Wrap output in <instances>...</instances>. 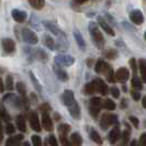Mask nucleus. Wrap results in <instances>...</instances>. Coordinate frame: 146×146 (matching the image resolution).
Listing matches in <instances>:
<instances>
[{
    "label": "nucleus",
    "instance_id": "5701e85b",
    "mask_svg": "<svg viewBox=\"0 0 146 146\" xmlns=\"http://www.w3.org/2000/svg\"><path fill=\"white\" fill-rule=\"evenodd\" d=\"M70 144L73 145H81L82 144V137L79 133H73L70 136Z\"/></svg>",
    "mask_w": 146,
    "mask_h": 146
},
{
    "label": "nucleus",
    "instance_id": "de8ad7c7",
    "mask_svg": "<svg viewBox=\"0 0 146 146\" xmlns=\"http://www.w3.org/2000/svg\"><path fill=\"white\" fill-rule=\"evenodd\" d=\"M111 95L113 96V98H119L120 97V90L117 87H112L111 88Z\"/></svg>",
    "mask_w": 146,
    "mask_h": 146
},
{
    "label": "nucleus",
    "instance_id": "c9c22d12",
    "mask_svg": "<svg viewBox=\"0 0 146 146\" xmlns=\"http://www.w3.org/2000/svg\"><path fill=\"white\" fill-rule=\"evenodd\" d=\"M31 141H32V145H34V146L42 145V139H41L38 135H32V136H31Z\"/></svg>",
    "mask_w": 146,
    "mask_h": 146
},
{
    "label": "nucleus",
    "instance_id": "2f4dec72",
    "mask_svg": "<svg viewBox=\"0 0 146 146\" xmlns=\"http://www.w3.org/2000/svg\"><path fill=\"white\" fill-rule=\"evenodd\" d=\"M17 91L19 92V95L20 96H25L27 94V89H25V86H24V84L21 82V81H19V82H17Z\"/></svg>",
    "mask_w": 146,
    "mask_h": 146
},
{
    "label": "nucleus",
    "instance_id": "79ce46f5",
    "mask_svg": "<svg viewBox=\"0 0 146 146\" xmlns=\"http://www.w3.org/2000/svg\"><path fill=\"white\" fill-rule=\"evenodd\" d=\"M130 65H131V68H132V72L134 75H136L137 73V65H136V59L135 58H131L130 59Z\"/></svg>",
    "mask_w": 146,
    "mask_h": 146
},
{
    "label": "nucleus",
    "instance_id": "37998d69",
    "mask_svg": "<svg viewBox=\"0 0 146 146\" xmlns=\"http://www.w3.org/2000/svg\"><path fill=\"white\" fill-rule=\"evenodd\" d=\"M15 132V125L7 122V125H6V133H7V134H13Z\"/></svg>",
    "mask_w": 146,
    "mask_h": 146
},
{
    "label": "nucleus",
    "instance_id": "69168bd1",
    "mask_svg": "<svg viewBox=\"0 0 146 146\" xmlns=\"http://www.w3.org/2000/svg\"><path fill=\"white\" fill-rule=\"evenodd\" d=\"M0 123H1V119H0Z\"/></svg>",
    "mask_w": 146,
    "mask_h": 146
},
{
    "label": "nucleus",
    "instance_id": "aec40b11",
    "mask_svg": "<svg viewBox=\"0 0 146 146\" xmlns=\"http://www.w3.org/2000/svg\"><path fill=\"white\" fill-rule=\"evenodd\" d=\"M74 36H75V40H76V42L78 44V46L80 47L81 50H85L86 48V42H85V40H84V37H82L80 32L79 31H75L74 32Z\"/></svg>",
    "mask_w": 146,
    "mask_h": 146
},
{
    "label": "nucleus",
    "instance_id": "680f3d73",
    "mask_svg": "<svg viewBox=\"0 0 146 146\" xmlns=\"http://www.w3.org/2000/svg\"><path fill=\"white\" fill-rule=\"evenodd\" d=\"M131 145H136V142H135V141H133V142L131 143Z\"/></svg>",
    "mask_w": 146,
    "mask_h": 146
},
{
    "label": "nucleus",
    "instance_id": "7ed1b4c3",
    "mask_svg": "<svg viewBox=\"0 0 146 146\" xmlns=\"http://www.w3.org/2000/svg\"><path fill=\"white\" fill-rule=\"evenodd\" d=\"M22 38L27 42V43L29 44H32V45H34V44H36L38 42V38H37V35L32 31V30L28 29V28H24V29H22Z\"/></svg>",
    "mask_w": 146,
    "mask_h": 146
},
{
    "label": "nucleus",
    "instance_id": "a18cd8bd",
    "mask_svg": "<svg viewBox=\"0 0 146 146\" xmlns=\"http://www.w3.org/2000/svg\"><path fill=\"white\" fill-rule=\"evenodd\" d=\"M131 96H132V98L135 100V101H139V99H141V94H139V90H132L131 91Z\"/></svg>",
    "mask_w": 146,
    "mask_h": 146
},
{
    "label": "nucleus",
    "instance_id": "f704fd0d",
    "mask_svg": "<svg viewBox=\"0 0 146 146\" xmlns=\"http://www.w3.org/2000/svg\"><path fill=\"white\" fill-rule=\"evenodd\" d=\"M0 119H1V120H3V121H6V122H10L11 117H10V114L8 113L6 110L2 109L1 111H0Z\"/></svg>",
    "mask_w": 146,
    "mask_h": 146
},
{
    "label": "nucleus",
    "instance_id": "7c9ffc66",
    "mask_svg": "<svg viewBox=\"0 0 146 146\" xmlns=\"http://www.w3.org/2000/svg\"><path fill=\"white\" fill-rule=\"evenodd\" d=\"M84 92H85L86 95H94V94H96V89H95L94 84H92V82H89L87 85H85V87H84Z\"/></svg>",
    "mask_w": 146,
    "mask_h": 146
},
{
    "label": "nucleus",
    "instance_id": "9d476101",
    "mask_svg": "<svg viewBox=\"0 0 146 146\" xmlns=\"http://www.w3.org/2000/svg\"><path fill=\"white\" fill-rule=\"evenodd\" d=\"M2 48L3 51L8 53V54H11L15 51V43L13 40L11 38H3L2 40Z\"/></svg>",
    "mask_w": 146,
    "mask_h": 146
},
{
    "label": "nucleus",
    "instance_id": "0e129e2a",
    "mask_svg": "<svg viewBox=\"0 0 146 146\" xmlns=\"http://www.w3.org/2000/svg\"><path fill=\"white\" fill-rule=\"evenodd\" d=\"M123 91H126V86H125V85L123 86Z\"/></svg>",
    "mask_w": 146,
    "mask_h": 146
},
{
    "label": "nucleus",
    "instance_id": "6e6552de",
    "mask_svg": "<svg viewBox=\"0 0 146 146\" xmlns=\"http://www.w3.org/2000/svg\"><path fill=\"white\" fill-rule=\"evenodd\" d=\"M130 19H131V21L133 22L134 24L139 25V24H142V23L144 22V15H143V12H142L141 10L135 9V10L131 11V13H130Z\"/></svg>",
    "mask_w": 146,
    "mask_h": 146
},
{
    "label": "nucleus",
    "instance_id": "f8f14e48",
    "mask_svg": "<svg viewBox=\"0 0 146 146\" xmlns=\"http://www.w3.org/2000/svg\"><path fill=\"white\" fill-rule=\"evenodd\" d=\"M11 15H12V19H13L15 22H18V23H23V22L27 20V13H25L24 11L18 10V9L12 10Z\"/></svg>",
    "mask_w": 146,
    "mask_h": 146
},
{
    "label": "nucleus",
    "instance_id": "f3484780",
    "mask_svg": "<svg viewBox=\"0 0 146 146\" xmlns=\"http://www.w3.org/2000/svg\"><path fill=\"white\" fill-rule=\"evenodd\" d=\"M98 23H99V25L104 30V32H106L107 34H109V35H114V31H113V29L110 27L109 23L106 21L102 17H98Z\"/></svg>",
    "mask_w": 146,
    "mask_h": 146
},
{
    "label": "nucleus",
    "instance_id": "a19ab883",
    "mask_svg": "<svg viewBox=\"0 0 146 146\" xmlns=\"http://www.w3.org/2000/svg\"><path fill=\"white\" fill-rule=\"evenodd\" d=\"M36 57L38 59H41V60H46L47 58V55H46V53L42 50H37L36 51Z\"/></svg>",
    "mask_w": 146,
    "mask_h": 146
},
{
    "label": "nucleus",
    "instance_id": "bb28decb",
    "mask_svg": "<svg viewBox=\"0 0 146 146\" xmlns=\"http://www.w3.org/2000/svg\"><path fill=\"white\" fill-rule=\"evenodd\" d=\"M139 73H141V75H142V79H143V81L145 82L146 81V64H145V59H139Z\"/></svg>",
    "mask_w": 146,
    "mask_h": 146
},
{
    "label": "nucleus",
    "instance_id": "c756f323",
    "mask_svg": "<svg viewBox=\"0 0 146 146\" xmlns=\"http://www.w3.org/2000/svg\"><path fill=\"white\" fill-rule=\"evenodd\" d=\"M106 77H107V79L109 82L111 84H114L115 82V78H114V72H113V69H112V67L109 66V68L107 69V72H106Z\"/></svg>",
    "mask_w": 146,
    "mask_h": 146
},
{
    "label": "nucleus",
    "instance_id": "e433bc0d",
    "mask_svg": "<svg viewBox=\"0 0 146 146\" xmlns=\"http://www.w3.org/2000/svg\"><path fill=\"white\" fill-rule=\"evenodd\" d=\"M30 77H31V80H32V82L35 85V88L37 89V91H40V92H41V85H40V82L37 81L36 77L34 76V74L32 73V72L30 73Z\"/></svg>",
    "mask_w": 146,
    "mask_h": 146
},
{
    "label": "nucleus",
    "instance_id": "58836bf2",
    "mask_svg": "<svg viewBox=\"0 0 146 146\" xmlns=\"http://www.w3.org/2000/svg\"><path fill=\"white\" fill-rule=\"evenodd\" d=\"M46 144H48V145H52V146H57L58 145V143H57V141L55 139V136L51 134L48 137H47V142H46Z\"/></svg>",
    "mask_w": 146,
    "mask_h": 146
},
{
    "label": "nucleus",
    "instance_id": "603ef678",
    "mask_svg": "<svg viewBox=\"0 0 146 146\" xmlns=\"http://www.w3.org/2000/svg\"><path fill=\"white\" fill-rule=\"evenodd\" d=\"M5 91V82L2 80V78L0 77V92H3Z\"/></svg>",
    "mask_w": 146,
    "mask_h": 146
},
{
    "label": "nucleus",
    "instance_id": "b1692460",
    "mask_svg": "<svg viewBox=\"0 0 146 146\" xmlns=\"http://www.w3.org/2000/svg\"><path fill=\"white\" fill-rule=\"evenodd\" d=\"M29 3L31 5V7L34 8L35 10H41L43 9L44 5H45V1L44 0H28Z\"/></svg>",
    "mask_w": 146,
    "mask_h": 146
},
{
    "label": "nucleus",
    "instance_id": "423d86ee",
    "mask_svg": "<svg viewBox=\"0 0 146 146\" xmlns=\"http://www.w3.org/2000/svg\"><path fill=\"white\" fill-rule=\"evenodd\" d=\"M29 122H30V126H31V129H32L33 131L41 132V123H40V121H38L37 113H35V112H30Z\"/></svg>",
    "mask_w": 146,
    "mask_h": 146
},
{
    "label": "nucleus",
    "instance_id": "ddd939ff",
    "mask_svg": "<svg viewBox=\"0 0 146 146\" xmlns=\"http://www.w3.org/2000/svg\"><path fill=\"white\" fill-rule=\"evenodd\" d=\"M121 139V131L119 129V126H115L113 127L109 133V141L111 144H115L119 139Z\"/></svg>",
    "mask_w": 146,
    "mask_h": 146
},
{
    "label": "nucleus",
    "instance_id": "a211bd4d",
    "mask_svg": "<svg viewBox=\"0 0 146 146\" xmlns=\"http://www.w3.org/2000/svg\"><path fill=\"white\" fill-rule=\"evenodd\" d=\"M15 122H17V127L19 129V131H21L22 133H25L27 132V124H25V119L22 114H19L17 119H15Z\"/></svg>",
    "mask_w": 146,
    "mask_h": 146
},
{
    "label": "nucleus",
    "instance_id": "e2e57ef3",
    "mask_svg": "<svg viewBox=\"0 0 146 146\" xmlns=\"http://www.w3.org/2000/svg\"><path fill=\"white\" fill-rule=\"evenodd\" d=\"M23 145H27V146H29V145H30V143H28V142H25V143H23Z\"/></svg>",
    "mask_w": 146,
    "mask_h": 146
},
{
    "label": "nucleus",
    "instance_id": "c85d7f7f",
    "mask_svg": "<svg viewBox=\"0 0 146 146\" xmlns=\"http://www.w3.org/2000/svg\"><path fill=\"white\" fill-rule=\"evenodd\" d=\"M102 99L100 97H92L90 99V106L96 107V108H101L102 107Z\"/></svg>",
    "mask_w": 146,
    "mask_h": 146
},
{
    "label": "nucleus",
    "instance_id": "8fccbe9b",
    "mask_svg": "<svg viewBox=\"0 0 146 146\" xmlns=\"http://www.w3.org/2000/svg\"><path fill=\"white\" fill-rule=\"evenodd\" d=\"M30 103H36L37 101V98H36V95L34 94V92H32L31 95H30Z\"/></svg>",
    "mask_w": 146,
    "mask_h": 146
},
{
    "label": "nucleus",
    "instance_id": "ea45409f",
    "mask_svg": "<svg viewBox=\"0 0 146 146\" xmlns=\"http://www.w3.org/2000/svg\"><path fill=\"white\" fill-rule=\"evenodd\" d=\"M89 112L91 114L92 117H97L100 113V108H96V107H91L90 106V109H89Z\"/></svg>",
    "mask_w": 146,
    "mask_h": 146
},
{
    "label": "nucleus",
    "instance_id": "bf43d9fd",
    "mask_svg": "<svg viewBox=\"0 0 146 146\" xmlns=\"http://www.w3.org/2000/svg\"><path fill=\"white\" fill-rule=\"evenodd\" d=\"M77 3H84V2H86V1H88V0H75Z\"/></svg>",
    "mask_w": 146,
    "mask_h": 146
},
{
    "label": "nucleus",
    "instance_id": "052dcab7",
    "mask_svg": "<svg viewBox=\"0 0 146 146\" xmlns=\"http://www.w3.org/2000/svg\"><path fill=\"white\" fill-rule=\"evenodd\" d=\"M5 72H6V68H3V67L0 66V74H3Z\"/></svg>",
    "mask_w": 146,
    "mask_h": 146
},
{
    "label": "nucleus",
    "instance_id": "3c124183",
    "mask_svg": "<svg viewBox=\"0 0 146 146\" xmlns=\"http://www.w3.org/2000/svg\"><path fill=\"white\" fill-rule=\"evenodd\" d=\"M145 139H146V134L145 133H143L142 135H141V139H139V144L142 146L145 145Z\"/></svg>",
    "mask_w": 146,
    "mask_h": 146
},
{
    "label": "nucleus",
    "instance_id": "0eeeda50",
    "mask_svg": "<svg viewBox=\"0 0 146 146\" xmlns=\"http://www.w3.org/2000/svg\"><path fill=\"white\" fill-rule=\"evenodd\" d=\"M68 110H69V113H70V115L75 119V120H79L81 117V110H80V107H79V104L78 102L75 100L72 104H69L68 107Z\"/></svg>",
    "mask_w": 146,
    "mask_h": 146
},
{
    "label": "nucleus",
    "instance_id": "9b49d317",
    "mask_svg": "<svg viewBox=\"0 0 146 146\" xmlns=\"http://www.w3.org/2000/svg\"><path fill=\"white\" fill-rule=\"evenodd\" d=\"M109 66H110L109 64L106 60H103L102 58L98 59L95 65V72L97 74H102V75H104L106 72H107V69L109 68Z\"/></svg>",
    "mask_w": 146,
    "mask_h": 146
},
{
    "label": "nucleus",
    "instance_id": "a878e982",
    "mask_svg": "<svg viewBox=\"0 0 146 146\" xmlns=\"http://www.w3.org/2000/svg\"><path fill=\"white\" fill-rule=\"evenodd\" d=\"M57 131H58L59 135H67L70 131V125L66 124V123H60L57 126Z\"/></svg>",
    "mask_w": 146,
    "mask_h": 146
},
{
    "label": "nucleus",
    "instance_id": "473e14b6",
    "mask_svg": "<svg viewBox=\"0 0 146 146\" xmlns=\"http://www.w3.org/2000/svg\"><path fill=\"white\" fill-rule=\"evenodd\" d=\"M121 136H122V144L123 145H126L127 143H129V141H130V136H131V134H130V131L129 130H124V131L121 133Z\"/></svg>",
    "mask_w": 146,
    "mask_h": 146
},
{
    "label": "nucleus",
    "instance_id": "4be33fe9",
    "mask_svg": "<svg viewBox=\"0 0 146 146\" xmlns=\"http://www.w3.org/2000/svg\"><path fill=\"white\" fill-rule=\"evenodd\" d=\"M44 44H45V46L48 47L50 50H54V48H55V41H54V38H53L51 35H48V34H45V35H44Z\"/></svg>",
    "mask_w": 146,
    "mask_h": 146
},
{
    "label": "nucleus",
    "instance_id": "49530a36",
    "mask_svg": "<svg viewBox=\"0 0 146 146\" xmlns=\"http://www.w3.org/2000/svg\"><path fill=\"white\" fill-rule=\"evenodd\" d=\"M129 119H130V121H131L132 124L134 125V127H135V129H139V119H137V117H133V115H131V117H129Z\"/></svg>",
    "mask_w": 146,
    "mask_h": 146
},
{
    "label": "nucleus",
    "instance_id": "6ab92c4d",
    "mask_svg": "<svg viewBox=\"0 0 146 146\" xmlns=\"http://www.w3.org/2000/svg\"><path fill=\"white\" fill-rule=\"evenodd\" d=\"M22 139H23V135L22 134H18V135H15V136H11V137H9L7 139L6 145H11V146L19 145L21 143Z\"/></svg>",
    "mask_w": 146,
    "mask_h": 146
},
{
    "label": "nucleus",
    "instance_id": "4d7b16f0",
    "mask_svg": "<svg viewBox=\"0 0 146 146\" xmlns=\"http://www.w3.org/2000/svg\"><path fill=\"white\" fill-rule=\"evenodd\" d=\"M142 103H143V107H144V108H146V98H145V97L143 98V100H142Z\"/></svg>",
    "mask_w": 146,
    "mask_h": 146
},
{
    "label": "nucleus",
    "instance_id": "4c0bfd02",
    "mask_svg": "<svg viewBox=\"0 0 146 146\" xmlns=\"http://www.w3.org/2000/svg\"><path fill=\"white\" fill-rule=\"evenodd\" d=\"M117 56V53L114 50H108V51L106 52V57L108 59H113L115 58Z\"/></svg>",
    "mask_w": 146,
    "mask_h": 146
},
{
    "label": "nucleus",
    "instance_id": "f03ea898",
    "mask_svg": "<svg viewBox=\"0 0 146 146\" xmlns=\"http://www.w3.org/2000/svg\"><path fill=\"white\" fill-rule=\"evenodd\" d=\"M54 59H55V64L59 66H64V67H69L75 63V58L67 54H58L55 56Z\"/></svg>",
    "mask_w": 146,
    "mask_h": 146
},
{
    "label": "nucleus",
    "instance_id": "20e7f679",
    "mask_svg": "<svg viewBox=\"0 0 146 146\" xmlns=\"http://www.w3.org/2000/svg\"><path fill=\"white\" fill-rule=\"evenodd\" d=\"M114 78H115V81H119L121 84H124L125 81L129 80L130 78V72L127 68L125 67H121L117 70V73L114 74Z\"/></svg>",
    "mask_w": 146,
    "mask_h": 146
},
{
    "label": "nucleus",
    "instance_id": "13d9d810",
    "mask_svg": "<svg viewBox=\"0 0 146 146\" xmlns=\"http://www.w3.org/2000/svg\"><path fill=\"white\" fill-rule=\"evenodd\" d=\"M92 63H94V59H91V58L88 59V66H91L92 65Z\"/></svg>",
    "mask_w": 146,
    "mask_h": 146
},
{
    "label": "nucleus",
    "instance_id": "393cba45",
    "mask_svg": "<svg viewBox=\"0 0 146 146\" xmlns=\"http://www.w3.org/2000/svg\"><path fill=\"white\" fill-rule=\"evenodd\" d=\"M102 107L104 109L109 110V111H114L115 108H117V104L111 99H106L104 102H102Z\"/></svg>",
    "mask_w": 146,
    "mask_h": 146
},
{
    "label": "nucleus",
    "instance_id": "4468645a",
    "mask_svg": "<svg viewBox=\"0 0 146 146\" xmlns=\"http://www.w3.org/2000/svg\"><path fill=\"white\" fill-rule=\"evenodd\" d=\"M54 72H55L56 76H57V78H58L60 81L68 80V74L66 73L65 70L62 68V66L55 64V65H54Z\"/></svg>",
    "mask_w": 146,
    "mask_h": 146
},
{
    "label": "nucleus",
    "instance_id": "f257e3e1",
    "mask_svg": "<svg viewBox=\"0 0 146 146\" xmlns=\"http://www.w3.org/2000/svg\"><path fill=\"white\" fill-rule=\"evenodd\" d=\"M89 32L91 35V40L98 48H102L104 46V38H103L102 33L100 32V30L98 28V24H96V22H90L89 23Z\"/></svg>",
    "mask_w": 146,
    "mask_h": 146
},
{
    "label": "nucleus",
    "instance_id": "39448f33",
    "mask_svg": "<svg viewBox=\"0 0 146 146\" xmlns=\"http://www.w3.org/2000/svg\"><path fill=\"white\" fill-rule=\"evenodd\" d=\"M92 84L95 86L96 92H99L100 95L102 96H106L108 94V86H107V84H104V81L102 79L96 78L95 80L92 81Z\"/></svg>",
    "mask_w": 146,
    "mask_h": 146
},
{
    "label": "nucleus",
    "instance_id": "c03bdc74",
    "mask_svg": "<svg viewBox=\"0 0 146 146\" xmlns=\"http://www.w3.org/2000/svg\"><path fill=\"white\" fill-rule=\"evenodd\" d=\"M59 139H60V143L65 146H69L70 145V142L69 139H67V135H59Z\"/></svg>",
    "mask_w": 146,
    "mask_h": 146
},
{
    "label": "nucleus",
    "instance_id": "dca6fc26",
    "mask_svg": "<svg viewBox=\"0 0 146 146\" xmlns=\"http://www.w3.org/2000/svg\"><path fill=\"white\" fill-rule=\"evenodd\" d=\"M44 25L46 27V29H48L51 31L53 34H55V35H57V36H65V34H64V32L63 31H60V30L57 28V25H55L54 23H52L50 21H44Z\"/></svg>",
    "mask_w": 146,
    "mask_h": 146
},
{
    "label": "nucleus",
    "instance_id": "1a4fd4ad",
    "mask_svg": "<svg viewBox=\"0 0 146 146\" xmlns=\"http://www.w3.org/2000/svg\"><path fill=\"white\" fill-rule=\"evenodd\" d=\"M42 126L45 131H53V122H52V119L50 117L48 112H42Z\"/></svg>",
    "mask_w": 146,
    "mask_h": 146
},
{
    "label": "nucleus",
    "instance_id": "2eb2a0df",
    "mask_svg": "<svg viewBox=\"0 0 146 146\" xmlns=\"http://www.w3.org/2000/svg\"><path fill=\"white\" fill-rule=\"evenodd\" d=\"M63 102L65 104L66 107H68L69 104H72V103L75 101V97H74V92L73 90H69V89H66L65 91H64V94H63Z\"/></svg>",
    "mask_w": 146,
    "mask_h": 146
},
{
    "label": "nucleus",
    "instance_id": "5fc2aeb1",
    "mask_svg": "<svg viewBox=\"0 0 146 146\" xmlns=\"http://www.w3.org/2000/svg\"><path fill=\"white\" fill-rule=\"evenodd\" d=\"M2 139H3V132H2V126L0 124V144H1Z\"/></svg>",
    "mask_w": 146,
    "mask_h": 146
},
{
    "label": "nucleus",
    "instance_id": "6e6d98bb",
    "mask_svg": "<svg viewBox=\"0 0 146 146\" xmlns=\"http://www.w3.org/2000/svg\"><path fill=\"white\" fill-rule=\"evenodd\" d=\"M54 120H55V121H59V120H60V117L58 115V113H57V112H55V113H54Z\"/></svg>",
    "mask_w": 146,
    "mask_h": 146
},
{
    "label": "nucleus",
    "instance_id": "cd10ccee",
    "mask_svg": "<svg viewBox=\"0 0 146 146\" xmlns=\"http://www.w3.org/2000/svg\"><path fill=\"white\" fill-rule=\"evenodd\" d=\"M90 139H91V141H94L95 143L99 144V145L102 144V139H101V136H100L99 133L97 131H95V130H91V131H90Z\"/></svg>",
    "mask_w": 146,
    "mask_h": 146
},
{
    "label": "nucleus",
    "instance_id": "412c9836",
    "mask_svg": "<svg viewBox=\"0 0 146 146\" xmlns=\"http://www.w3.org/2000/svg\"><path fill=\"white\" fill-rule=\"evenodd\" d=\"M132 87L134 88L135 90L141 91L143 89V82L139 79V77H137L136 75H134V77L132 78Z\"/></svg>",
    "mask_w": 146,
    "mask_h": 146
},
{
    "label": "nucleus",
    "instance_id": "09e8293b",
    "mask_svg": "<svg viewBox=\"0 0 146 146\" xmlns=\"http://www.w3.org/2000/svg\"><path fill=\"white\" fill-rule=\"evenodd\" d=\"M40 110H41L42 112H48V111H51V107H50L48 103H43V104L40 107Z\"/></svg>",
    "mask_w": 146,
    "mask_h": 146
},
{
    "label": "nucleus",
    "instance_id": "864d4df0",
    "mask_svg": "<svg viewBox=\"0 0 146 146\" xmlns=\"http://www.w3.org/2000/svg\"><path fill=\"white\" fill-rule=\"evenodd\" d=\"M126 103H127L126 99H123V100L121 101V108H122V109H125V108L127 107V104H126Z\"/></svg>",
    "mask_w": 146,
    "mask_h": 146
},
{
    "label": "nucleus",
    "instance_id": "72a5a7b5",
    "mask_svg": "<svg viewBox=\"0 0 146 146\" xmlns=\"http://www.w3.org/2000/svg\"><path fill=\"white\" fill-rule=\"evenodd\" d=\"M5 88H7L8 90H12L13 89V78L11 76L6 77V82H5Z\"/></svg>",
    "mask_w": 146,
    "mask_h": 146
}]
</instances>
